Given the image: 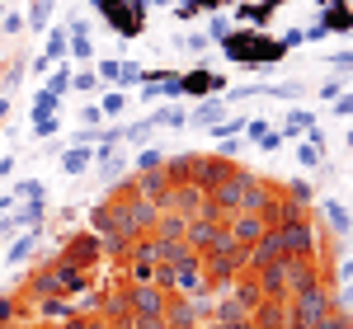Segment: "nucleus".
Wrapping results in <instances>:
<instances>
[{
  "instance_id": "nucleus-1",
  "label": "nucleus",
  "mask_w": 353,
  "mask_h": 329,
  "mask_svg": "<svg viewBox=\"0 0 353 329\" xmlns=\"http://www.w3.org/2000/svg\"><path fill=\"white\" fill-rule=\"evenodd\" d=\"M221 52L236 66H269V61H283L288 47L273 38L269 28H231V38L221 43Z\"/></svg>"
},
{
  "instance_id": "nucleus-2",
  "label": "nucleus",
  "mask_w": 353,
  "mask_h": 329,
  "mask_svg": "<svg viewBox=\"0 0 353 329\" xmlns=\"http://www.w3.org/2000/svg\"><path fill=\"white\" fill-rule=\"evenodd\" d=\"M85 5H94L123 38H141V28H146V5L141 0H85Z\"/></svg>"
},
{
  "instance_id": "nucleus-3",
  "label": "nucleus",
  "mask_w": 353,
  "mask_h": 329,
  "mask_svg": "<svg viewBox=\"0 0 353 329\" xmlns=\"http://www.w3.org/2000/svg\"><path fill=\"white\" fill-rule=\"evenodd\" d=\"M330 310H334V297H330V287L321 282V287H306V292H297V297H292V310H288V315H292L297 325L311 329V325H321Z\"/></svg>"
},
{
  "instance_id": "nucleus-4",
  "label": "nucleus",
  "mask_w": 353,
  "mask_h": 329,
  "mask_svg": "<svg viewBox=\"0 0 353 329\" xmlns=\"http://www.w3.org/2000/svg\"><path fill=\"white\" fill-rule=\"evenodd\" d=\"M128 306H132L137 320H146V325H161V329H165V306H170V297H165L161 287L137 282L132 292H128Z\"/></svg>"
},
{
  "instance_id": "nucleus-5",
  "label": "nucleus",
  "mask_w": 353,
  "mask_h": 329,
  "mask_svg": "<svg viewBox=\"0 0 353 329\" xmlns=\"http://www.w3.org/2000/svg\"><path fill=\"white\" fill-rule=\"evenodd\" d=\"M203 320H212V301L208 297H198V301L179 297V301L165 306V329H203Z\"/></svg>"
},
{
  "instance_id": "nucleus-6",
  "label": "nucleus",
  "mask_w": 353,
  "mask_h": 329,
  "mask_svg": "<svg viewBox=\"0 0 353 329\" xmlns=\"http://www.w3.org/2000/svg\"><path fill=\"white\" fill-rule=\"evenodd\" d=\"M174 268V292L179 297H189V301H198V297H208V273H203V254H189V259H179V264H170Z\"/></svg>"
},
{
  "instance_id": "nucleus-7",
  "label": "nucleus",
  "mask_w": 353,
  "mask_h": 329,
  "mask_svg": "<svg viewBox=\"0 0 353 329\" xmlns=\"http://www.w3.org/2000/svg\"><path fill=\"white\" fill-rule=\"evenodd\" d=\"M273 240H278L283 254H316V231H311V221H306V217L273 226Z\"/></svg>"
},
{
  "instance_id": "nucleus-8",
  "label": "nucleus",
  "mask_w": 353,
  "mask_h": 329,
  "mask_svg": "<svg viewBox=\"0 0 353 329\" xmlns=\"http://www.w3.org/2000/svg\"><path fill=\"white\" fill-rule=\"evenodd\" d=\"M217 99V94H226V81H221L217 71H203V66H193V71H184L179 76V99Z\"/></svg>"
},
{
  "instance_id": "nucleus-9",
  "label": "nucleus",
  "mask_w": 353,
  "mask_h": 329,
  "mask_svg": "<svg viewBox=\"0 0 353 329\" xmlns=\"http://www.w3.org/2000/svg\"><path fill=\"white\" fill-rule=\"evenodd\" d=\"M226 231H231V240H236L241 249H250V245H259V240H264L269 221H264V217H254V212H236V221H231Z\"/></svg>"
},
{
  "instance_id": "nucleus-10",
  "label": "nucleus",
  "mask_w": 353,
  "mask_h": 329,
  "mask_svg": "<svg viewBox=\"0 0 353 329\" xmlns=\"http://www.w3.org/2000/svg\"><path fill=\"white\" fill-rule=\"evenodd\" d=\"M316 10H321L325 33H353V5L349 0H321Z\"/></svg>"
},
{
  "instance_id": "nucleus-11",
  "label": "nucleus",
  "mask_w": 353,
  "mask_h": 329,
  "mask_svg": "<svg viewBox=\"0 0 353 329\" xmlns=\"http://www.w3.org/2000/svg\"><path fill=\"white\" fill-rule=\"evenodd\" d=\"M61 56H66V24L48 33V43H43V56H38L33 66H38V71H52V66L61 61Z\"/></svg>"
},
{
  "instance_id": "nucleus-12",
  "label": "nucleus",
  "mask_w": 353,
  "mask_h": 329,
  "mask_svg": "<svg viewBox=\"0 0 353 329\" xmlns=\"http://www.w3.org/2000/svg\"><path fill=\"white\" fill-rule=\"evenodd\" d=\"M278 5H288V0H250V5H236V14H241L245 24H269L273 19V10H278Z\"/></svg>"
},
{
  "instance_id": "nucleus-13",
  "label": "nucleus",
  "mask_w": 353,
  "mask_h": 329,
  "mask_svg": "<svg viewBox=\"0 0 353 329\" xmlns=\"http://www.w3.org/2000/svg\"><path fill=\"white\" fill-rule=\"evenodd\" d=\"M321 212H325V221L334 226V235H344V240L353 235V212L344 207V202H334V198H330V202L321 207Z\"/></svg>"
},
{
  "instance_id": "nucleus-14",
  "label": "nucleus",
  "mask_w": 353,
  "mask_h": 329,
  "mask_svg": "<svg viewBox=\"0 0 353 329\" xmlns=\"http://www.w3.org/2000/svg\"><path fill=\"white\" fill-rule=\"evenodd\" d=\"M38 245H43V226H33L24 240H14V245L5 249V264H24V259H28V254H33Z\"/></svg>"
},
{
  "instance_id": "nucleus-15",
  "label": "nucleus",
  "mask_w": 353,
  "mask_h": 329,
  "mask_svg": "<svg viewBox=\"0 0 353 329\" xmlns=\"http://www.w3.org/2000/svg\"><path fill=\"white\" fill-rule=\"evenodd\" d=\"M71 315H76V306L66 297H43L38 301V320H71Z\"/></svg>"
},
{
  "instance_id": "nucleus-16",
  "label": "nucleus",
  "mask_w": 353,
  "mask_h": 329,
  "mask_svg": "<svg viewBox=\"0 0 353 329\" xmlns=\"http://www.w3.org/2000/svg\"><path fill=\"white\" fill-rule=\"evenodd\" d=\"M90 164H94V151H90V146H71V151H61V169H66V174H85Z\"/></svg>"
},
{
  "instance_id": "nucleus-17",
  "label": "nucleus",
  "mask_w": 353,
  "mask_h": 329,
  "mask_svg": "<svg viewBox=\"0 0 353 329\" xmlns=\"http://www.w3.org/2000/svg\"><path fill=\"white\" fill-rule=\"evenodd\" d=\"M221 109H226V94H217V99H203V104L193 109V123H198V127H212V123H221Z\"/></svg>"
},
{
  "instance_id": "nucleus-18",
  "label": "nucleus",
  "mask_w": 353,
  "mask_h": 329,
  "mask_svg": "<svg viewBox=\"0 0 353 329\" xmlns=\"http://www.w3.org/2000/svg\"><path fill=\"white\" fill-rule=\"evenodd\" d=\"M38 198H48L43 179H19V184L10 189V202H14V207H19V202H38Z\"/></svg>"
},
{
  "instance_id": "nucleus-19",
  "label": "nucleus",
  "mask_w": 353,
  "mask_h": 329,
  "mask_svg": "<svg viewBox=\"0 0 353 329\" xmlns=\"http://www.w3.org/2000/svg\"><path fill=\"white\" fill-rule=\"evenodd\" d=\"M52 14H57V0H33L24 24H28V28H48V24H52Z\"/></svg>"
},
{
  "instance_id": "nucleus-20",
  "label": "nucleus",
  "mask_w": 353,
  "mask_h": 329,
  "mask_svg": "<svg viewBox=\"0 0 353 329\" xmlns=\"http://www.w3.org/2000/svg\"><path fill=\"white\" fill-rule=\"evenodd\" d=\"M311 123H316V118H311V113L292 109V113H288V123H283V132H278V137H301V132H306V127H311Z\"/></svg>"
},
{
  "instance_id": "nucleus-21",
  "label": "nucleus",
  "mask_w": 353,
  "mask_h": 329,
  "mask_svg": "<svg viewBox=\"0 0 353 329\" xmlns=\"http://www.w3.org/2000/svg\"><path fill=\"white\" fill-rule=\"evenodd\" d=\"M184 123H189L184 109H156L151 113V127H184Z\"/></svg>"
},
{
  "instance_id": "nucleus-22",
  "label": "nucleus",
  "mask_w": 353,
  "mask_h": 329,
  "mask_svg": "<svg viewBox=\"0 0 353 329\" xmlns=\"http://www.w3.org/2000/svg\"><path fill=\"white\" fill-rule=\"evenodd\" d=\"M137 169H141V174H151V169H165V151H161V146H146V151H137Z\"/></svg>"
},
{
  "instance_id": "nucleus-23",
  "label": "nucleus",
  "mask_w": 353,
  "mask_h": 329,
  "mask_svg": "<svg viewBox=\"0 0 353 329\" xmlns=\"http://www.w3.org/2000/svg\"><path fill=\"white\" fill-rule=\"evenodd\" d=\"M66 329H113V320L94 315V310H85V315H71V320H66Z\"/></svg>"
},
{
  "instance_id": "nucleus-24",
  "label": "nucleus",
  "mask_w": 353,
  "mask_h": 329,
  "mask_svg": "<svg viewBox=\"0 0 353 329\" xmlns=\"http://www.w3.org/2000/svg\"><path fill=\"white\" fill-rule=\"evenodd\" d=\"M141 76H146V71H141L137 61H118V76H113V85H118V89H123V85H141Z\"/></svg>"
},
{
  "instance_id": "nucleus-25",
  "label": "nucleus",
  "mask_w": 353,
  "mask_h": 329,
  "mask_svg": "<svg viewBox=\"0 0 353 329\" xmlns=\"http://www.w3.org/2000/svg\"><path fill=\"white\" fill-rule=\"evenodd\" d=\"M38 118H57V94L38 89V99H33V123H38Z\"/></svg>"
},
{
  "instance_id": "nucleus-26",
  "label": "nucleus",
  "mask_w": 353,
  "mask_h": 329,
  "mask_svg": "<svg viewBox=\"0 0 353 329\" xmlns=\"http://www.w3.org/2000/svg\"><path fill=\"white\" fill-rule=\"evenodd\" d=\"M226 38H231V19L226 14H212L208 19V43H226Z\"/></svg>"
},
{
  "instance_id": "nucleus-27",
  "label": "nucleus",
  "mask_w": 353,
  "mask_h": 329,
  "mask_svg": "<svg viewBox=\"0 0 353 329\" xmlns=\"http://www.w3.org/2000/svg\"><path fill=\"white\" fill-rule=\"evenodd\" d=\"M66 89H71V71H66V66H57L52 76H48V94H57V99H61Z\"/></svg>"
},
{
  "instance_id": "nucleus-28",
  "label": "nucleus",
  "mask_w": 353,
  "mask_h": 329,
  "mask_svg": "<svg viewBox=\"0 0 353 329\" xmlns=\"http://www.w3.org/2000/svg\"><path fill=\"white\" fill-rule=\"evenodd\" d=\"M311 184H306V179H292V184H288V198H292V207H306V202H311Z\"/></svg>"
},
{
  "instance_id": "nucleus-29",
  "label": "nucleus",
  "mask_w": 353,
  "mask_h": 329,
  "mask_svg": "<svg viewBox=\"0 0 353 329\" xmlns=\"http://www.w3.org/2000/svg\"><path fill=\"white\" fill-rule=\"evenodd\" d=\"M123 104H128V99H123V89H113V94H104V99H99V113H104V118H118V113H123Z\"/></svg>"
},
{
  "instance_id": "nucleus-30",
  "label": "nucleus",
  "mask_w": 353,
  "mask_h": 329,
  "mask_svg": "<svg viewBox=\"0 0 353 329\" xmlns=\"http://www.w3.org/2000/svg\"><path fill=\"white\" fill-rule=\"evenodd\" d=\"M179 5H189L193 14H217V5H241V0H179Z\"/></svg>"
},
{
  "instance_id": "nucleus-31",
  "label": "nucleus",
  "mask_w": 353,
  "mask_h": 329,
  "mask_svg": "<svg viewBox=\"0 0 353 329\" xmlns=\"http://www.w3.org/2000/svg\"><path fill=\"white\" fill-rule=\"evenodd\" d=\"M297 160L306 164V169H316V164H321V146H316V141H301V146H297Z\"/></svg>"
},
{
  "instance_id": "nucleus-32",
  "label": "nucleus",
  "mask_w": 353,
  "mask_h": 329,
  "mask_svg": "<svg viewBox=\"0 0 353 329\" xmlns=\"http://www.w3.org/2000/svg\"><path fill=\"white\" fill-rule=\"evenodd\" d=\"M311 329H353V315H344V310H330L321 325H311Z\"/></svg>"
},
{
  "instance_id": "nucleus-33",
  "label": "nucleus",
  "mask_w": 353,
  "mask_h": 329,
  "mask_svg": "<svg viewBox=\"0 0 353 329\" xmlns=\"http://www.w3.org/2000/svg\"><path fill=\"white\" fill-rule=\"evenodd\" d=\"M71 85H76V89H85V94H90V89H99V71H81V76H71Z\"/></svg>"
},
{
  "instance_id": "nucleus-34",
  "label": "nucleus",
  "mask_w": 353,
  "mask_h": 329,
  "mask_svg": "<svg viewBox=\"0 0 353 329\" xmlns=\"http://www.w3.org/2000/svg\"><path fill=\"white\" fill-rule=\"evenodd\" d=\"M19 320V301L14 297H0V325H14Z\"/></svg>"
},
{
  "instance_id": "nucleus-35",
  "label": "nucleus",
  "mask_w": 353,
  "mask_h": 329,
  "mask_svg": "<svg viewBox=\"0 0 353 329\" xmlns=\"http://www.w3.org/2000/svg\"><path fill=\"white\" fill-rule=\"evenodd\" d=\"M57 127H61V118H38L33 123V137H57Z\"/></svg>"
},
{
  "instance_id": "nucleus-36",
  "label": "nucleus",
  "mask_w": 353,
  "mask_h": 329,
  "mask_svg": "<svg viewBox=\"0 0 353 329\" xmlns=\"http://www.w3.org/2000/svg\"><path fill=\"white\" fill-rule=\"evenodd\" d=\"M334 310H344V315H353V282H344V292L334 297Z\"/></svg>"
},
{
  "instance_id": "nucleus-37",
  "label": "nucleus",
  "mask_w": 353,
  "mask_h": 329,
  "mask_svg": "<svg viewBox=\"0 0 353 329\" xmlns=\"http://www.w3.org/2000/svg\"><path fill=\"white\" fill-rule=\"evenodd\" d=\"M81 123H85V127H99V123H104L99 104H85V109H81Z\"/></svg>"
},
{
  "instance_id": "nucleus-38",
  "label": "nucleus",
  "mask_w": 353,
  "mask_h": 329,
  "mask_svg": "<svg viewBox=\"0 0 353 329\" xmlns=\"http://www.w3.org/2000/svg\"><path fill=\"white\" fill-rule=\"evenodd\" d=\"M334 118H353V94H339L334 99Z\"/></svg>"
},
{
  "instance_id": "nucleus-39",
  "label": "nucleus",
  "mask_w": 353,
  "mask_h": 329,
  "mask_svg": "<svg viewBox=\"0 0 353 329\" xmlns=\"http://www.w3.org/2000/svg\"><path fill=\"white\" fill-rule=\"evenodd\" d=\"M301 38H306V43H321V38H330V33H325V24L316 19V24H311V28H301Z\"/></svg>"
},
{
  "instance_id": "nucleus-40",
  "label": "nucleus",
  "mask_w": 353,
  "mask_h": 329,
  "mask_svg": "<svg viewBox=\"0 0 353 329\" xmlns=\"http://www.w3.org/2000/svg\"><path fill=\"white\" fill-rule=\"evenodd\" d=\"M278 43H283V47H288V52H292V47H301V43H306V38H301V28H288V33H283V38H278Z\"/></svg>"
},
{
  "instance_id": "nucleus-41",
  "label": "nucleus",
  "mask_w": 353,
  "mask_h": 329,
  "mask_svg": "<svg viewBox=\"0 0 353 329\" xmlns=\"http://www.w3.org/2000/svg\"><path fill=\"white\" fill-rule=\"evenodd\" d=\"M184 47H189V52H203V47H212V43H208V33H189Z\"/></svg>"
},
{
  "instance_id": "nucleus-42",
  "label": "nucleus",
  "mask_w": 353,
  "mask_h": 329,
  "mask_svg": "<svg viewBox=\"0 0 353 329\" xmlns=\"http://www.w3.org/2000/svg\"><path fill=\"white\" fill-rule=\"evenodd\" d=\"M344 94V81H325L321 85V99H339Z\"/></svg>"
},
{
  "instance_id": "nucleus-43",
  "label": "nucleus",
  "mask_w": 353,
  "mask_h": 329,
  "mask_svg": "<svg viewBox=\"0 0 353 329\" xmlns=\"http://www.w3.org/2000/svg\"><path fill=\"white\" fill-rule=\"evenodd\" d=\"M330 66H339V71H353V52H334V56H330Z\"/></svg>"
},
{
  "instance_id": "nucleus-44",
  "label": "nucleus",
  "mask_w": 353,
  "mask_h": 329,
  "mask_svg": "<svg viewBox=\"0 0 353 329\" xmlns=\"http://www.w3.org/2000/svg\"><path fill=\"white\" fill-rule=\"evenodd\" d=\"M334 277H339V282H353V259H344V264H334Z\"/></svg>"
},
{
  "instance_id": "nucleus-45",
  "label": "nucleus",
  "mask_w": 353,
  "mask_h": 329,
  "mask_svg": "<svg viewBox=\"0 0 353 329\" xmlns=\"http://www.w3.org/2000/svg\"><path fill=\"white\" fill-rule=\"evenodd\" d=\"M208 329H254L250 320H236V325H208Z\"/></svg>"
},
{
  "instance_id": "nucleus-46",
  "label": "nucleus",
  "mask_w": 353,
  "mask_h": 329,
  "mask_svg": "<svg viewBox=\"0 0 353 329\" xmlns=\"http://www.w3.org/2000/svg\"><path fill=\"white\" fill-rule=\"evenodd\" d=\"M5 118H10V94L0 99V123H5Z\"/></svg>"
},
{
  "instance_id": "nucleus-47",
  "label": "nucleus",
  "mask_w": 353,
  "mask_h": 329,
  "mask_svg": "<svg viewBox=\"0 0 353 329\" xmlns=\"http://www.w3.org/2000/svg\"><path fill=\"white\" fill-rule=\"evenodd\" d=\"M5 5H14V0H5Z\"/></svg>"
}]
</instances>
